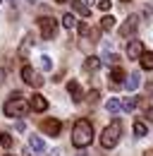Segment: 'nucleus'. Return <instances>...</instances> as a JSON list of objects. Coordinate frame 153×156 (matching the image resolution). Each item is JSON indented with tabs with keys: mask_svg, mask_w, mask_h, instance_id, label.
<instances>
[{
	"mask_svg": "<svg viewBox=\"0 0 153 156\" xmlns=\"http://www.w3.org/2000/svg\"><path fill=\"white\" fill-rule=\"evenodd\" d=\"M91 142H93V125L86 118L76 120L74 127H72V144H74L76 149H86Z\"/></svg>",
	"mask_w": 153,
	"mask_h": 156,
	"instance_id": "obj_1",
	"label": "nucleus"
},
{
	"mask_svg": "<svg viewBox=\"0 0 153 156\" xmlns=\"http://www.w3.org/2000/svg\"><path fill=\"white\" fill-rule=\"evenodd\" d=\"M2 111H5V115H7V118H22V115H26V113L31 111V103L24 101L19 91H12L10 101H5Z\"/></svg>",
	"mask_w": 153,
	"mask_h": 156,
	"instance_id": "obj_2",
	"label": "nucleus"
},
{
	"mask_svg": "<svg viewBox=\"0 0 153 156\" xmlns=\"http://www.w3.org/2000/svg\"><path fill=\"white\" fill-rule=\"evenodd\" d=\"M120 135H122V122H120V120H113V122L100 132V144H103L105 149H113V147H117V142H120Z\"/></svg>",
	"mask_w": 153,
	"mask_h": 156,
	"instance_id": "obj_3",
	"label": "nucleus"
},
{
	"mask_svg": "<svg viewBox=\"0 0 153 156\" xmlns=\"http://www.w3.org/2000/svg\"><path fill=\"white\" fill-rule=\"evenodd\" d=\"M38 29H41L43 39L50 41V39H55V34H57V22L53 17H38Z\"/></svg>",
	"mask_w": 153,
	"mask_h": 156,
	"instance_id": "obj_4",
	"label": "nucleus"
},
{
	"mask_svg": "<svg viewBox=\"0 0 153 156\" xmlns=\"http://www.w3.org/2000/svg\"><path fill=\"white\" fill-rule=\"evenodd\" d=\"M22 79H24V84H29V87H34V89L43 87V77L38 75L31 65H24V67H22Z\"/></svg>",
	"mask_w": 153,
	"mask_h": 156,
	"instance_id": "obj_5",
	"label": "nucleus"
},
{
	"mask_svg": "<svg viewBox=\"0 0 153 156\" xmlns=\"http://www.w3.org/2000/svg\"><path fill=\"white\" fill-rule=\"evenodd\" d=\"M136 29H139V17H136V15H129V17L124 20V24L120 27V36H122V39H134Z\"/></svg>",
	"mask_w": 153,
	"mask_h": 156,
	"instance_id": "obj_6",
	"label": "nucleus"
},
{
	"mask_svg": "<svg viewBox=\"0 0 153 156\" xmlns=\"http://www.w3.org/2000/svg\"><path fill=\"white\" fill-rule=\"evenodd\" d=\"M41 130H43L46 135H50V137H57L60 130H62V122H60L57 118H46V120L41 122Z\"/></svg>",
	"mask_w": 153,
	"mask_h": 156,
	"instance_id": "obj_7",
	"label": "nucleus"
},
{
	"mask_svg": "<svg viewBox=\"0 0 153 156\" xmlns=\"http://www.w3.org/2000/svg\"><path fill=\"white\" fill-rule=\"evenodd\" d=\"M144 53V43L141 39H129V46H127V58L129 60H139Z\"/></svg>",
	"mask_w": 153,
	"mask_h": 156,
	"instance_id": "obj_8",
	"label": "nucleus"
},
{
	"mask_svg": "<svg viewBox=\"0 0 153 156\" xmlns=\"http://www.w3.org/2000/svg\"><path fill=\"white\" fill-rule=\"evenodd\" d=\"M124 82H127V79H124V70H122L120 65L113 67V70H110V84H113V87H122Z\"/></svg>",
	"mask_w": 153,
	"mask_h": 156,
	"instance_id": "obj_9",
	"label": "nucleus"
},
{
	"mask_svg": "<svg viewBox=\"0 0 153 156\" xmlns=\"http://www.w3.org/2000/svg\"><path fill=\"white\" fill-rule=\"evenodd\" d=\"M29 103H31V111H36V113H43V111L48 108V101H46V98L41 96V94H34Z\"/></svg>",
	"mask_w": 153,
	"mask_h": 156,
	"instance_id": "obj_10",
	"label": "nucleus"
},
{
	"mask_svg": "<svg viewBox=\"0 0 153 156\" xmlns=\"http://www.w3.org/2000/svg\"><path fill=\"white\" fill-rule=\"evenodd\" d=\"M100 65H103V58H98V55H89V58L84 60V70L86 72H96Z\"/></svg>",
	"mask_w": 153,
	"mask_h": 156,
	"instance_id": "obj_11",
	"label": "nucleus"
},
{
	"mask_svg": "<svg viewBox=\"0 0 153 156\" xmlns=\"http://www.w3.org/2000/svg\"><path fill=\"white\" fill-rule=\"evenodd\" d=\"M67 91H70V96H72V101H74V103H79V101H81V89H79V82H74V79H72V82H67Z\"/></svg>",
	"mask_w": 153,
	"mask_h": 156,
	"instance_id": "obj_12",
	"label": "nucleus"
},
{
	"mask_svg": "<svg viewBox=\"0 0 153 156\" xmlns=\"http://www.w3.org/2000/svg\"><path fill=\"white\" fill-rule=\"evenodd\" d=\"M29 147H31L34 151H46V142L38 135H29Z\"/></svg>",
	"mask_w": 153,
	"mask_h": 156,
	"instance_id": "obj_13",
	"label": "nucleus"
},
{
	"mask_svg": "<svg viewBox=\"0 0 153 156\" xmlns=\"http://www.w3.org/2000/svg\"><path fill=\"white\" fill-rule=\"evenodd\" d=\"M139 84H141V77H139V72H134V75H129V79L124 82V87H127L129 91H136V89H139Z\"/></svg>",
	"mask_w": 153,
	"mask_h": 156,
	"instance_id": "obj_14",
	"label": "nucleus"
},
{
	"mask_svg": "<svg viewBox=\"0 0 153 156\" xmlns=\"http://www.w3.org/2000/svg\"><path fill=\"white\" fill-rule=\"evenodd\" d=\"M70 2H72V7H74L81 17H89V15H91V10L86 7V2H81V0H70Z\"/></svg>",
	"mask_w": 153,
	"mask_h": 156,
	"instance_id": "obj_15",
	"label": "nucleus"
},
{
	"mask_svg": "<svg viewBox=\"0 0 153 156\" xmlns=\"http://www.w3.org/2000/svg\"><path fill=\"white\" fill-rule=\"evenodd\" d=\"M139 62H141V67H144V70H153V53L144 51V53H141V58H139Z\"/></svg>",
	"mask_w": 153,
	"mask_h": 156,
	"instance_id": "obj_16",
	"label": "nucleus"
},
{
	"mask_svg": "<svg viewBox=\"0 0 153 156\" xmlns=\"http://www.w3.org/2000/svg\"><path fill=\"white\" fill-rule=\"evenodd\" d=\"M113 27H115V17L113 15H105V17L100 20V29H103V31H110Z\"/></svg>",
	"mask_w": 153,
	"mask_h": 156,
	"instance_id": "obj_17",
	"label": "nucleus"
},
{
	"mask_svg": "<svg viewBox=\"0 0 153 156\" xmlns=\"http://www.w3.org/2000/svg\"><path fill=\"white\" fill-rule=\"evenodd\" d=\"M134 108H136V96H127L122 101V111H127V113H132Z\"/></svg>",
	"mask_w": 153,
	"mask_h": 156,
	"instance_id": "obj_18",
	"label": "nucleus"
},
{
	"mask_svg": "<svg viewBox=\"0 0 153 156\" xmlns=\"http://www.w3.org/2000/svg\"><path fill=\"white\" fill-rule=\"evenodd\" d=\"M105 111H108V113H117V111H122V103H120L117 98H110V101L105 103Z\"/></svg>",
	"mask_w": 153,
	"mask_h": 156,
	"instance_id": "obj_19",
	"label": "nucleus"
},
{
	"mask_svg": "<svg viewBox=\"0 0 153 156\" xmlns=\"http://www.w3.org/2000/svg\"><path fill=\"white\" fill-rule=\"evenodd\" d=\"M62 27H65V29H74V27H79V24H76V17H74V15H65V17H62Z\"/></svg>",
	"mask_w": 153,
	"mask_h": 156,
	"instance_id": "obj_20",
	"label": "nucleus"
},
{
	"mask_svg": "<svg viewBox=\"0 0 153 156\" xmlns=\"http://www.w3.org/2000/svg\"><path fill=\"white\" fill-rule=\"evenodd\" d=\"M134 135L136 137H146V122L136 120V122H134Z\"/></svg>",
	"mask_w": 153,
	"mask_h": 156,
	"instance_id": "obj_21",
	"label": "nucleus"
},
{
	"mask_svg": "<svg viewBox=\"0 0 153 156\" xmlns=\"http://www.w3.org/2000/svg\"><path fill=\"white\" fill-rule=\"evenodd\" d=\"M0 144H2L5 149H10V147H12V137L5 135V132H0Z\"/></svg>",
	"mask_w": 153,
	"mask_h": 156,
	"instance_id": "obj_22",
	"label": "nucleus"
},
{
	"mask_svg": "<svg viewBox=\"0 0 153 156\" xmlns=\"http://www.w3.org/2000/svg\"><path fill=\"white\" fill-rule=\"evenodd\" d=\"M41 67H43V70H50V67H53V60H50V55H41Z\"/></svg>",
	"mask_w": 153,
	"mask_h": 156,
	"instance_id": "obj_23",
	"label": "nucleus"
},
{
	"mask_svg": "<svg viewBox=\"0 0 153 156\" xmlns=\"http://www.w3.org/2000/svg\"><path fill=\"white\" fill-rule=\"evenodd\" d=\"M98 7H100L103 12H108V10H110V0H98Z\"/></svg>",
	"mask_w": 153,
	"mask_h": 156,
	"instance_id": "obj_24",
	"label": "nucleus"
},
{
	"mask_svg": "<svg viewBox=\"0 0 153 156\" xmlns=\"http://www.w3.org/2000/svg\"><path fill=\"white\" fill-rule=\"evenodd\" d=\"M86 98H89V103H96V101H98V91H96V89H93V91H89V96H86Z\"/></svg>",
	"mask_w": 153,
	"mask_h": 156,
	"instance_id": "obj_25",
	"label": "nucleus"
},
{
	"mask_svg": "<svg viewBox=\"0 0 153 156\" xmlns=\"http://www.w3.org/2000/svg\"><path fill=\"white\" fill-rule=\"evenodd\" d=\"M148 17H151V7L146 5V7H144V20H148Z\"/></svg>",
	"mask_w": 153,
	"mask_h": 156,
	"instance_id": "obj_26",
	"label": "nucleus"
},
{
	"mask_svg": "<svg viewBox=\"0 0 153 156\" xmlns=\"http://www.w3.org/2000/svg\"><path fill=\"white\" fill-rule=\"evenodd\" d=\"M146 118H148V120H153V108H148V113H146Z\"/></svg>",
	"mask_w": 153,
	"mask_h": 156,
	"instance_id": "obj_27",
	"label": "nucleus"
},
{
	"mask_svg": "<svg viewBox=\"0 0 153 156\" xmlns=\"http://www.w3.org/2000/svg\"><path fill=\"white\" fill-rule=\"evenodd\" d=\"M146 91H148V94H153V82L148 84V87H146Z\"/></svg>",
	"mask_w": 153,
	"mask_h": 156,
	"instance_id": "obj_28",
	"label": "nucleus"
},
{
	"mask_svg": "<svg viewBox=\"0 0 153 156\" xmlns=\"http://www.w3.org/2000/svg\"><path fill=\"white\" fill-rule=\"evenodd\" d=\"M144 156H153V149H146V151H144Z\"/></svg>",
	"mask_w": 153,
	"mask_h": 156,
	"instance_id": "obj_29",
	"label": "nucleus"
},
{
	"mask_svg": "<svg viewBox=\"0 0 153 156\" xmlns=\"http://www.w3.org/2000/svg\"><path fill=\"white\" fill-rule=\"evenodd\" d=\"M57 2H60V5H65V2H70V0H57Z\"/></svg>",
	"mask_w": 153,
	"mask_h": 156,
	"instance_id": "obj_30",
	"label": "nucleus"
},
{
	"mask_svg": "<svg viewBox=\"0 0 153 156\" xmlns=\"http://www.w3.org/2000/svg\"><path fill=\"white\" fill-rule=\"evenodd\" d=\"M2 75H5V72H2V70H0V82H2Z\"/></svg>",
	"mask_w": 153,
	"mask_h": 156,
	"instance_id": "obj_31",
	"label": "nucleus"
},
{
	"mask_svg": "<svg viewBox=\"0 0 153 156\" xmlns=\"http://www.w3.org/2000/svg\"><path fill=\"white\" fill-rule=\"evenodd\" d=\"M29 2H31V5H34V2H38V0H29Z\"/></svg>",
	"mask_w": 153,
	"mask_h": 156,
	"instance_id": "obj_32",
	"label": "nucleus"
},
{
	"mask_svg": "<svg viewBox=\"0 0 153 156\" xmlns=\"http://www.w3.org/2000/svg\"><path fill=\"white\" fill-rule=\"evenodd\" d=\"M122 2H129V0H122Z\"/></svg>",
	"mask_w": 153,
	"mask_h": 156,
	"instance_id": "obj_33",
	"label": "nucleus"
},
{
	"mask_svg": "<svg viewBox=\"0 0 153 156\" xmlns=\"http://www.w3.org/2000/svg\"><path fill=\"white\" fill-rule=\"evenodd\" d=\"M7 156H12V154H7Z\"/></svg>",
	"mask_w": 153,
	"mask_h": 156,
	"instance_id": "obj_34",
	"label": "nucleus"
}]
</instances>
